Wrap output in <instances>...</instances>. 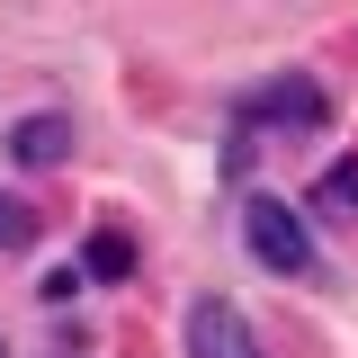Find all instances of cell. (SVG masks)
<instances>
[{"mask_svg": "<svg viewBox=\"0 0 358 358\" xmlns=\"http://www.w3.org/2000/svg\"><path fill=\"white\" fill-rule=\"evenodd\" d=\"M242 242H251V260L278 268V278H305V268H313L305 215H296L287 197H260V188H251V206H242Z\"/></svg>", "mask_w": 358, "mask_h": 358, "instance_id": "1", "label": "cell"}, {"mask_svg": "<svg viewBox=\"0 0 358 358\" xmlns=\"http://www.w3.org/2000/svg\"><path fill=\"white\" fill-rule=\"evenodd\" d=\"M322 117H331V99H322V81H305V72H278L268 90H251V99H242V134H268V126L322 134Z\"/></svg>", "mask_w": 358, "mask_h": 358, "instance_id": "2", "label": "cell"}, {"mask_svg": "<svg viewBox=\"0 0 358 358\" xmlns=\"http://www.w3.org/2000/svg\"><path fill=\"white\" fill-rule=\"evenodd\" d=\"M188 358H260V341L224 296H197L188 305Z\"/></svg>", "mask_w": 358, "mask_h": 358, "instance_id": "3", "label": "cell"}, {"mask_svg": "<svg viewBox=\"0 0 358 358\" xmlns=\"http://www.w3.org/2000/svg\"><path fill=\"white\" fill-rule=\"evenodd\" d=\"M9 152H18L27 171H54V162L72 152V126H63V117H27V126L9 134Z\"/></svg>", "mask_w": 358, "mask_h": 358, "instance_id": "4", "label": "cell"}, {"mask_svg": "<svg viewBox=\"0 0 358 358\" xmlns=\"http://www.w3.org/2000/svg\"><path fill=\"white\" fill-rule=\"evenodd\" d=\"M81 278H108V287H117V278H134V242L99 224V233L81 242Z\"/></svg>", "mask_w": 358, "mask_h": 358, "instance_id": "5", "label": "cell"}, {"mask_svg": "<svg viewBox=\"0 0 358 358\" xmlns=\"http://www.w3.org/2000/svg\"><path fill=\"white\" fill-rule=\"evenodd\" d=\"M313 215H350V224H358V162L313 171Z\"/></svg>", "mask_w": 358, "mask_h": 358, "instance_id": "6", "label": "cell"}, {"mask_svg": "<svg viewBox=\"0 0 358 358\" xmlns=\"http://www.w3.org/2000/svg\"><path fill=\"white\" fill-rule=\"evenodd\" d=\"M27 233H36V215H27V206H9V197H0V251H18V242H27Z\"/></svg>", "mask_w": 358, "mask_h": 358, "instance_id": "7", "label": "cell"}]
</instances>
